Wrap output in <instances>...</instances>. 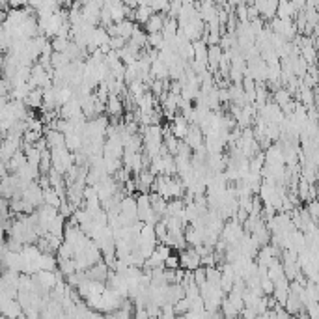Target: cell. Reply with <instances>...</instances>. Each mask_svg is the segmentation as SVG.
Segmentation results:
<instances>
[{
	"instance_id": "cell-3",
	"label": "cell",
	"mask_w": 319,
	"mask_h": 319,
	"mask_svg": "<svg viewBox=\"0 0 319 319\" xmlns=\"http://www.w3.org/2000/svg\"><path fill=\"white\" fill-rule=\"evenodd\" d=\"M6 2L13 7H21V6H26V4H28V0H6Z\"/></svg>"
},
{
	"instance_id": "cell-1",
	"label": "cell",
	"mask_w": 319,
	"mask_h": 319,
	"mask_svg": "<svg viewBox=\"0 0 319 319\" xmlns=\"http://www.w3.org/2000/svg\"><path fill=\"white\" fill-rule=\"evenodd\" d=\"M146 26H148V32L151 34V32H161L163 30V24H164V21H163V15H149V19L146 22H144Z\"/></svg>"
},
{
	"instance_id": "cell-4",
	"label": "cell",
	"mask_w": 319,
	"mask_h": 319,
	"mask_svg": "<svg viewBox=\"0 0 319 319\" xmlns=\"http://www.w3.org/2000/svg\"><path fill=\"white\" fill-rule=\"evenodd\" d=\"M2 235H4V232H2V226H0V239H2Z\"/></svg>"
},
{
	"instance_id": "cell-2",
	"label": "cell",
	"mask_w": 319,
	"mask_h": 319,
	"mask_svg": "<svg viewBox=\"0 0 319 319\" xmlns=\"http://www.w3.org/2000/svg\"><path fill=\"white\" fill-rule=\"evenodd\" d=\"M149 15H151V7H148V6H140L138 9H136V13H135V17H136V21H140V22H146L149 19Z\"/></svg>"
}]
</instances>
